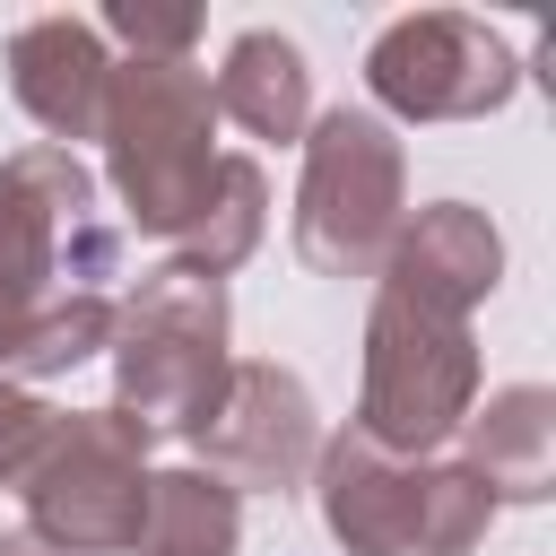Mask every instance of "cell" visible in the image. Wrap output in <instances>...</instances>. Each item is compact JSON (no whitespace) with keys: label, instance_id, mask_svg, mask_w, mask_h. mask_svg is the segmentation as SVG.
<instances>
[{"label":"cell","instance_id":"cell-1","mask_svg":"<svg viewBox=\"0 0 556 556\" xmlns=\"http://www.w3.org/2000/svg\"><path fill=\"white\" fill-rule=\"evenodd\" d=\"M217 96L191 61H113V96H104V156H113V191L130 200L139 235L182 243L191 217L217 191Z\"/></svg>","mask_w":556,"mask_h":556},{"label":"cell","instance_id":"cell-2","mask_svg":"<svg viewBox=\"0 0 556 556\" xmlns=\"http://www.w3.org/2000/svg\"><path fill=\"white\" fill-rule=\"evenodd\" d=\"M113 408L156 443V434H200L226 400V287L165 261L139 278V295L113 313Z\"/></svg>","mask_w":556,"mask_h":556},{"label":"cell","instance_id":"cell-3","mask_svg":"<svg viewBox=\"0 0 556 556\" xmlns=\"http://www.w3.org/2000/svg\"><path fill=\"white\" fill-rule=\"evenodd\" d=\"M321 521L348 556H469L495 521V495L460 460L417 469L374 452L365 434H339L321 452Z\"/></svg>","mask_w":556,"mask_h":556},{"label":"cell","instance_id":"cell-4","mask_svg":"<svg viewBox=\"0 0 556 556\" xmlns=\"http://www.w3.org/2000/svg\"><path fill=\"white\" fill-rule=\"evenodd\" d=\"M478 400V348L460 313H434L400 287L374 295L365 321V400H356V434L391 460L434 452L452 426H469Z\"/></svg>","mask_w":556,"mask_h":556},{"label":"cell","instance_id":"cell-5","mask_svg":"<svg viewBox=\"0 0 556 556\" xmlns=\"http://www.w3.org/2000/svg\"><path fill=\"white\" fill-rule=\"evenodd\" d=\"M26 539L61 556H122L148 513V434L122 408H70L52 417L43 452L17 478Z\"/></svg>","mask_w":556,"mask_h":556},{"label":"cell","instance_id":"cell-6","mask_svg":"<svg viewBox=\"0 0 556 556\" xmlns=\"http://www.w3.org/2000/svg\"><path fill=\"white\" fill-rule=\"evenodd\" d=\"M113 278V235L96 217V182L70 148H17L0 165V295L9 304H61V295H104Z\"/></svg>","mask_w":556,"mask_h":556},{"label":"cell","instance_id":"cell-7","mask_svg":"<svg viewBox=\"0 0 556 556\" xmlns=\"http://www.w3.org/2000/svg\"><path fill=\"white\" fill-rule=\"evenodd\" d=\"M400 139L374 113H330L304 139V191H295V252L321 278H365L400 243Z\"/></svg>","mask_w":556,"mask_h":556},{"label":"cell","instance_id":"cell-8","mask_svg":"<svg viewBox=\"0 0 556 556\" xmlns=\"http://www.w3.org/2000/svg\"><path fill=\"white\" fill-rule=\"evenodd\" d=\"M365 87L400 113V122H469V113H495L521 70H513V43L486 35L478 17L460 9H417L400 26L374 35L365 52Z\"/></svg>","mask_w":556,"mask_h":556},{"label":"cell","instance_id":"cell-9","mask_svg":"<svg viewBox=\"0 0 556 556\" xmlns=\"http://www.w3.org/2000/svg\"><path fill=\"white\" fill-rule=\"evenodd\" d=\"M191 443L208 452V478H226V486H295L313 460V400L278 365H235L217 417Z\"/></svg>","mask_w":556,"mask_h":556},{"label":"cell","instance_id":"cell-10","mask_svg":"<svg viewBox=\"0 0 556 556\" xmlns=\"http://www.w3.org/2000/svg\"><path fill=\"white\" fill-rule=\"evenodd\" d=\"M9 87L52 130V148H70V139H96L104 130L113 52H104V35L87 17H26L9 35Z\"/></svg>","mask_w":556,"mask_h":556},{"label":"cell","instance_id":"cell-11","mask_svg":"<svg viewBox=\"0 0 556 556\" xmlns=\"http://www.w3.org/2000/svg\"><path fill=\"white\" fill-rule=\"evenodd\" d=\"M495 269H504L495 226H486L469 200H434V208H417V226H400L382 287H400V295H417V304L469 321V304L495 287Z\"/></svg>","mask_w":556,"mask_h":556},{"label":"cell","instance_id":"cell-12","mask_svg":"<svg viewBox=\"0 0 556 556\" xmlns=\"http://www.w3.org/2000/svg\"><path fill=\"white\" fill-rule=\"evenodd\" d=\"M486 495H547L556 478V400L539 382H513L495 391L478 417H469V460H460Z\"/></svg>","mask_w":556,"mask_h":556},{"label":"cell","instance_id":"cell-13","mask_svg":"<svg viewBox=\"0 0 556 556\" xmlns=\"http://www.w3.org/2000/svg\"><path fill=\"white\" fill-rule=\"evenodd\" d=\"M217 113H235L252 139H295L304 122H313V78H304V52L287 43V35H269V26H252V35H235V52H226V70H217Z\"/></svg>","mask_w":556,"mask_h":556},{"label":"cell","instance_id":"cell-14","mask_svg":"<svg viewBox=\"0 0 556 556\" xmlns=\"http://www.w3.org/2000/svg\"><path fill=\"white\" fill-rule=\"evenodd\" d=\"M243 539V513H235V486L208 478V469H156L148 478V513H139V556H235Z\"/></svg>","mask_w":556,"mask_h":556},{"label":"cell","instance_id":"cell-15","mask_svg":"<svg viewBox=\"0 0 556 556\" xmlns=\"http://www.w3.org/2000/svg\"><path fill=\"white\" fill-rule=\"evenodd\" d=\"M261 208H269L261 165H252V156H217V191H208V208H200V217H191V235H182V269L226 278V269L261 243Z\"/></svg>","mask_w":556,"mask_h":556},{"label":"cell","instance_id":"cell-16","mask_svg":"<svg viewBox=\"0 0 556 556\" xmlns=\"http://www.w3.org/2000/svg\"><path fill=\"white\" fill-rule=\"evenodd\" d=\"M104 35H122V43H130V61H182V52H191V35H200V17H191V9L113 0V9H104Z\"/></svg>","mask_w":556,"mask_h":556},{"label":"cell","instance_id":"cell-17","mask_svg":"<svg viewBox=\"0 0 556 556\" xmlns=\"http://www.w3.org/2000/svg\"><path fill=\"white\" fill-rule=\"evenodd\" d=\"M43 434H52V408H43V400H26L17 382H0V486H17V478H26V460L43 452Z\"/></svg>","mask_w":556,"mask_h":556},{"label":"cell","instance_id":"cell-18","mask_svg":"<svg viewBox=\"0 0 556 556\" xmlns=\"http://www.w3.org/2000/svg\"><path fill=\"white\" fill-rule=\"evenodd\" d=\"M0 556H43V547L35 539H0Z\"/></svg>","mask_w":556,"mask_h":556}]
</instances>
